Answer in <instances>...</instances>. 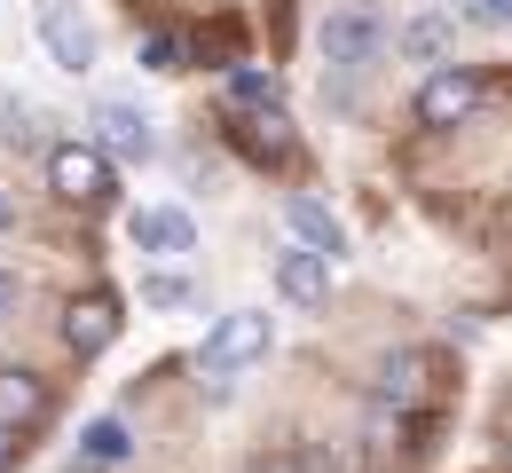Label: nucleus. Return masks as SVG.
I'll list each match as a JSON object with an SVG mask.
<instances>
[{
  "mask_svg": "<svg viewBox=\"0 0 512 473\" xmlns=\"http://www.w3.org/2000/svg\"><path fill=\"white\" fill-rule=\"evenodd\" d=\"M253 355H268V308H229V316L205 332V347H197V363L213 371V395H221L229 371H245Z\"/></svg>",
  "mask_w": 512,
  "mask_h": 473,
  "instance_id": "1",
  "label": "nucleus"
},
{
  "mask_svg": "<svg viewBox=\"0 0 512 473\" xmlns=\"http://www.w3.org/2000/svg\"><path fill=\"white\" fill-rule=\"evenodd\" d=\"M316 48H323V64H331V71L355 79V71H371L386 56V24L371 16V8H331L323 32H316Z\"/></svg>",
  "mask_w": 512,
  "mask_h": 473,
  "instance_id": "2",
  "label": "nucleus"
},
{
  "mask_svg": "<svg viewBox=\"0 0 512 473\" xmlns=\"http://www.w3.org/2000/svg\"><path fill=\"white\" fill-rule=\"evenodd\" d=\"M48 190L71 198V205H103L111 198V158L95 142H56L48 150Z\"/></svg>",
  "mask_w": 512,
  "mask_h": 473,
  "instance_id": "3",
  "label": "nucleus"
},
{
  "mask_svg": "<svg viewBox=\"0 0 512 473\" xmlns=\"http://www.w3.org/2000/svg\"><path fill=\"white\" fill-rule=\"evenodd\" d=\"M481 95H489V87H481L473 64H442L418 87V119H426V127H465V119L481 111Z\"/></svg>",
  "mask_w": 512,
  "mask_h": 473,
  "instance_id": "4",
  "label": "nucleus"
},
{
  "mask_svg": "<svg viewBox=\"0 0 512 473\" xmlns=\"http://www.w3.org/2000/svg\"><path fill=\"white\" fill-rule=\"evenodd\" d=\"M95 150L103 158H127V166H150L158 158V127L134 103H95Z\"/></svg>",
  "mask_w": 512,
  "mask_h": 473,
  "instance_id": "5",
  "label": "nucleus"
},
{
  "mask_svg": "<svg viewBox=\"0 0 512 473\" xmlns=\"http://www.w3.org/2000/svg\"><path fill=\"white\" fill-rule=\"evenodd\" d=\"M40 40H48V56H56L64 71L95 64V32H87V16H79L71 0H40Z\"/></svg>",
  "mask_w": 512,
  "mask_h": 473,
  "instance_id": "6",
  "label": "nucleus"
},
{
  "mask_svg": "<svg viewBox=\"0 0 512 473\" xmlns=\"http://www.w3.org/2000/svg\"><path fill=\"white\" fill-rule=\"evenodd\" d=\"M111 339H119V300H111V292H87V300L64 308V347L71 355H103Z\"/></svg>",
  "mask_w": 512,
  "mask_h": 473,
  "instance_id": "7",
  "label": "nucleus"
},
{
  "mask_svg": "<svg viewBox=\"0 0 512 473\" xmlns=\"http://www.w3.org/2000/svg\"><path fill=\"white\" fill-rule=\"evenodd\" d=\"M434 379H442V355H434V347H402V355H386L379 395L410 410V403H426V395H434Z\"/></svg>",
  "mask_w": 512,
  "mask_h": 473,
  "instance_id": "8",
  "label": "nucleus"
},
{
  "mask_svg": "<svg viewBox=\"0 0 512 473\" xmlns=\"http://www.w3.org/2000/svg\"><path fill=\"white\" fill-rule=\"evenodd\" d=\"M48 410H56V395H48L40 371H0V426H8V434L48 426Z\"/></svg>",
  "mask_w": 512,
  "mask_h": 473,
  "instance_id": "9",
  "label": "nucleus"
},
{
  "mask_svg": "<svg viewBox=\"0 0 512 473\" xmlns=\"http://www.w3.org/2000/svg\"><path fill=\"white\" fill-rule=\"evenodd\" d=\"M276 292H284L292 308H316L323 292H331V261L308 253V245H284V253H276Z\"/></svg>",
  "mask_w": 512,
  "mask_h": 473,
  "instance_id": "10",
  "label": "nucleus"
},
{
  "mask_svg": "<svg viewBox=\"0 0 512 473\" xmlns=\"http://www.w3.org/2000/svg\"><path fill=\"white\" fill-rule=\"evenodd\" d=\"M284 221H292V237H300L308 253H323V261H339V245H347V229L331 221V205H316L308 190H292V198H284Z\"/></svg>",
  "mask_w": 512,
  "mask_h": 473,
  "instance_id": "11",
  "label": "nucleus"
},
{
  "mask_svg": "<svg viewBox=\"0 0 512 473\" xmlns=\"http://www.w3.org/2000/svg\"><path fill=\"white\" fill-rule=\"evenodd\" d=\"M127 229H134V245H142V253H190V245H197L190 213H174V205H142Z\"/></svg>",
  "mask_w": 512,
  "mask_h": 473,
  "instance_id": "12",
  "label": "nucleus"
},
{
  "mask_svg": "<svg viewBox=\"0 0 512 473\" xmlns=\"http://www.w3.org/2000/svg\"><path fill=\"white\" fill-rule=\"evenodd\" d=\"M449 40H457L449 16H410V24L394 32V56H402V64H449Z\"/></svg>",
  "mask_w": 512,
  "mask_h": 473,
  "instance_id": "13",
  "label": "nucleus"
},
{
  "mask_svg": "<svg viewBox=\"0 0 512 473\" xmlns=\"http://www.w3.org/2000/svg\"><path fill=\"white\" fill-rule=\"evenodd\" d=\"M127 426L119 418H95L87 434H79V458H71V473H103V466H127Z\"/></svg>",
  "mask_w": 512,
  "mask_h": 473,
  "instance_id": "14",
  "label": "nucleus"
},
{
  "mask_svg": "<svg viewBox=\"0 0 512 473\" xmlns=\"http://www.w3.org/2000/svg\"><path fill=\"white\" fill-rule=\"evenodd\" d=\"M237 142H245L253 158H276V166H284V158H292V119H284V111H245V119H237Z\"/></svg>",
  "mask_w": 512,
  "mask_h": 473,
  "instance_id": "15",
  "label": "nucleus"
},
{
  "mask_svg": "<svg viewBox=\"0 0 512 473\" xmlns=\"http://www.w3.org/2000/svg\"><path fill=\"white\" fill-rule=\"evenodd\" d=\"M134 64H142V71H182V64H190V48H182L174 32H142V40H134Z\"/></svg>",
  "mask_w": 512,
  "mask_h": 473,
  "instance_id": "16",
  "label": "nucleus"
},
{
  "mask_svg": "<svg viewBox=\"0 0 512 473\" xmlns=\"http://www.w3.org/2000/svg\"><path fill=\"white\" fill-rule=\"evenodd\" d=\"M229 95H237L245 111H276V71H253V64H237V71H229Z\"/></svg>",
  "mask_w": 512,
  "mask_h": 473,
  "instance_id": "17",
  "label": "nucleus"
},
{
  "mask_svg": "<svg viewBox=\"0 0 512 473\" xmlns=\"http://www.w3.org/2000/svg\"><path fill=\"white\" fill-rule=\"evenodd\" d=\"M142 300H150V308H182L190 284H182V276H142Z\"/></svg>",
  "mask_w": 512,
  "mask_h": 473,
  "instance_id": "18",
  "label": "nucleus"
},
{
  "mask_svg": "<svg viewBox=\"0 0 512 473\" xmlns=\"http://www.w3.org/2000/svg\"><path fill=\"white\" fill-rule=\"evenodd\" d=\"M481 24H512V0H481Z\"/></svg>",
  "mask_w": 512,
  "mask_h": 473,
  "instance_id": "19",
  "label": "nucleus"
},
{
  "mask_svg": "<svg viewBox=\"0 0 512 473\" xmlns=\"http://www.w3.org/2000/svg\"><path fill=\"white\" fill-rule=\"evenodd\" d=\"M16 450H24V442H16V434H8V426H0V473L16 466Z\"/></svg>",
  "mask_w": 512,
  "mask_h": 473,
  "instance_id": "20",
  "label": "nucleus"
},
{
  "mask_svg": "<svg viewBox=\"0 0 512 473\" xmlns=\"http://www.w3.org/2000/svg\"><path fill=\"white\" fill-rule=\"evenodd\" d=\"M457 16H465V24H481V0H457Z\"/></svg>",
  "mask_w": 512,
  "mask_h": 473,
  "instance_id": "21",
  "label": "nucleus"
},
{
  "mask_svg": "<svg viewBox=\"0 0 512 473\" xmlns=\"http://www.w3.org/2000/svg\"><path fill=\"white\" fill-rule=\"evenodd\" d=\"M8 221H16V205H8V198H0V229H8Z\"/></svg>",
  "mask_w": 512,
  "mask_h": 473,
  "instance_id": "22",
  "label": "nucleus"
}]
</instances>
